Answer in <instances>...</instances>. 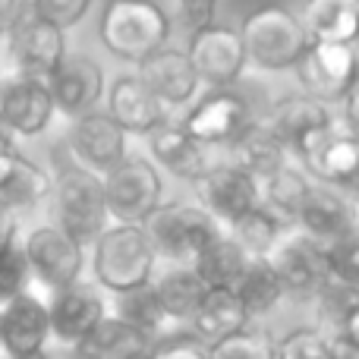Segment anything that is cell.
Wrapping results in <instances>:
<instances>
[{"mask_svg": "<svg viewBox=\"0 0 359 359\" xmlns=\"http://www.w3.org/2000/svg\"><path fill=\"white\" fill-rule=\"evenodd\" d=\"M101 44L117 60L145 63L151 54L168 48L170 16L155 0H107L98 22Z\"/></svg>", "mask_w": 359, "mask_h": 359, "instance_id": "6da1fadb", "label": "cell"}, {"mask_svg": "<svg viewBox=\"0 0 359 359\" xmlns=\"http://www.w3.org/2000/svg\"><path fill=\"white\" fill-rule=\"evenodd\" d=\"M158 255L149 236L136 224H111L92 243V274L104 290L130 293L151 284Z\"/></svg>", "mask_w": 359, "mask_h": 359, "instance_id": "7a4b0ae2", "label": "cell"}, {"mask_svg": "<svg viewBox=\"0 0 359 359\" xmlns=\"http://www.w3.org/2000/svg\"><path fill=\"white\" fill-rule=\"evenodd\" d=\"M240 41L246 50V60L268 69V73L293 69L309 48L299 19L287 6L278 4L259 6L249 13L240 25Z\"/></svg>", "mask_w": 359, "mask_h": 359, "instance_id": "3957f363", "label": "cell"}, {"mask_svg": "<svg viewBox=\"0 0 359 359\" xmlns=\"http://www.w3.org/2000/svg\"><path fill=\"white\" fill-rule=\"evenodd\" d=\"M155 255H164L174 265H192L198 252L215 236H221V224L202 208L189 202H161L142 224Z\"/></svg>", "mask_w": 359, "mask_h": 359, "instance_id": "277c9868", "label": "cell"}, {"mask_svg": "<svg viewBox=\"0 0 359 359\" xmlns=\"http://www.w3.org/2000/svg\"><path fill=\"white\" fill-rule=\"evenodd\" d=\"M54 202H57V227L73 236L79 246L95 243L111 227L101 177L79 168V164L63 170L54 180Z\"/></svg>", "mask_w": 359, "mask_h": 359, "instance_id": "5b68a950", "label": "cell"}, {"mask_svg": "<svg viewBox=\"0 0 359 359\" xmlns=\"http://www.w3.org/2000/svg\"><path fill=\"white\" fill-rule=\"evenodd\" d=\"M107 215L117 224L142 227L149 215L161 205V170L142 155H126L114 170L101 177Z\"/></svg>", "mask_w": 359, "mask_h": 359, "instance_id": "8992f818", "label": "cell"}, {"mask_svg": "<svg viewBox=\"0 0 359 359\" xmlns=\"http://www.w3.org/2000/svg\"><path fill=\"white\" fill-rule=\"evenodd\" d=\"M22 255L32 284H38L50 297L79 284V274L86 268V246H79L57 224H41L32 230L22 243Z\"/></svg>", "mask_w": 359, "mask_h": 359, "instance_id": "52a82bcc", "label": "cell"}, {"mask_svg": "<svg viewBox=\"0 0 359 359\" xmlns=\"http://www.w3.org/2000/svg\"><path fill=\"white\" fill-rule=\"evenodd\" d=\"M297 79L303 95L318 104H337L359 79V50L356 44H309L299 57Z\"/></svg>", "mask_w": 359, "mask_h": 359, "instance_id": "ba28073f", "label": "cell"}, {"mask_svg": "<svg viewBox=\"0 0 359 359\" xmlns=\"http://www.w3.org/2000/svg\"><path fill=\"white\" fill-rule=\"evenodd\" d=\"M265 262L284 287V297H316L328 284V249L303 230L280 236Z\"/></svg>", "mask_w": 359, "mask_h": 359, "instance_id": "9c48e42d", "label": "cell"}, {"mask_svg": "<svg viewBox=\"0 0 359 359\" xmlns=\"http://www.w3.org/2000/svg\"><path fill=\"white\" fill-rule=\"evenodd\" d=\"M189 57L198 82L211 88H230L246 73V50H243L240 32L221 22H208L202 29H192L189 35Z\"/></svg>", "mask_w": 359, "mask_h": 359, "instance_id": "30bf717a", "label": "cell"}, {"mask_svg": "<svg viewBox=\"0 0 359 359\" xmlns=\"http://www.w3.org/2000/svg\"><path fill=\"white\" fill-rule=\"evenodd\" d=\"M6 44H10V57L19 76L38 82H48L67 57V32L50 25L48 19L35 16L32 10L16 22Z\"/></svg>", "mask_w": 359, "mask_h": 359, "instance_id": "8fae6325", "label": "cell"}, {"mask_svg": "<svg viewBox=\"0 0 359 359\" xmlns=\"http://www.w3.org/2000/svg\"><path fill=\"white\" fill-rule=\"evenodd\" d=\"M48 341H50L48 299L38 297L32 287L0 306V350L6 353V359L44 353Z\"/></svg>", "mask_w": 359, "mask_h": 359, "instance_id": "7c38bea8", "label": "cell"}, {"mask_svg": "<svg viewBox=\"0 0 359 359\" xmlns=\"http://www.w3.org/2000/svg\"><path fill=\"white\" fill-rule=\"evenodd\" d=\"M299 158L309 174L322 180V186L341 192L359 189V139L350 136L344 126L334 123L325 133H318Z\"/></svg>", "mask_w": 359, "mask_h": 359, "instance_id": "4fadbf2b", "label": "cell"}, {"mask_svg": "<svg viewBox=\"0 0 359 359\" xmlns=\"http://www.w3.org/2000/svg\"><path fill=\"white\" fill-rule=\"evenodd\" d=\"M198 205L221 224L224 230L243 217L249 208L259 205V180L249 177L246 170L233 164H215L202 180L196 183Z\"/></svg>", "mask_w": 359, "mask_h": 359, "instance_id": "5bb4252c", "label": "cell"}, {"mask_svg": "<svg viewBox=\"0 0 359 359\" xmlns=\"http://www.w3.org/2000/svg\"><path fill=\"white\" fill-rule=\"evenodd\" d=\"M69 149H73L79 168L104 177L126 158V133L104 111H88L73 120Z\"/></svg>", "mask_w": 359, "mask_h": 359, "instance_id": "9a60e30c", "label": "cell"}, {"mask_svg": "<svg viewBox=\"0 0 359 359\" xmlns=\"http://www.w3.org/2000/svg\"><path fill=\"white\" fill-rule=\"evenodd\" d=\"M249 120H252L249 117V104L240 95L230 92V88H211L202 101H196V107L180 126L196 142L215 149V145H227Z\"/></svg>", "mask_w": 359, "mask_h": 359, "instance_id": "2e32d148", "label": "cell"}, {"mask_svg": "<svg viewBox=\"0 0 359 359\" xmlns=\"http://www.w3.org/2000/svg\"><path fill=\"white\" fill-rule=\"evenodd\" d=\"M48 92L54 101V111L67 114V117H82V114L95 111V104L104 95V69L98 67V60L86 54H67L57 73L48 79Z\"/></svg>", "mask_w": 359, "mask_h": 359, "instance_id": "e0dca14e", "label": "cell"}, {"mask_svg": "<svg viewBox=\"0 0 359 359\" xmlns=\"http://www.w3.org/2000/svg\"><path fill=\"white\" fill-rule=\"evenodd\" d=\"M359 221L356 215V205L347 192L341 189H331V186H322V183H312L309 196H306L303 208H299V230L306 236H312L316 243L322 246H331V243L344 240L347 233H353Z\"/></svg>", "mask_w": 359, "mask_h": 359, "instance_id": "ac0fdd59", "label": "cell"}, {"mask_svg": "<svg viewBox=\"0 0 359 359\" xmlns=\"http://www.w3.org/2000/svg\"><path fill=\"white\" fill-rule=\"evenodd\" d=\"M104 316H107V306L101 299V293L95 287L82 284V280L48 299L50 337L57 344H63L67 350H73Z\"/></svg>", "mask_w": 359, "mask_h": 359, "instance_id": "d6986e66", "label": "cell"}, {"mask_svg": "<svg viewBox=\"0 0 359 359\" xmlns=\"http://www.w3.org/2000/svg\"><path fill=\"white\" fill-rule=\"evenodd\" d=\"M107 117L126 133V136H151L158 126L168 123V107L151 95L139 76H120L107 92Z\"/></svg>", "mask_w": 359, "mask_h": 359, "instance_id": "ffe728a7", "label": "cell"}, {"mask_svg": "<svg viewBox=\"0 0 359 359\" xmlns=\"http://www.w3.org/2000/svg\"><path fill=\"white\" fill-rule=\"evenodd\" d=\"M54 117V101H50L48 82L38 79H16L0 86V126L19 136H38L48 130Z\"/></svg>", "mask_w": 359, "mask_h": 359, "instance_id": "44dd1931", "label": "cell"}, {"mask_svg": "<svg viewBox=\"0 0 359 359\" xmlns=\"http://www.w3.org/2000/svg\"><path fill=\"white\" fill-rule=\"evenodd\" d=\"M149 145H151V158H155L151 164L155 168H164L170 177L189 180V183H198L217 164L208 145L196 142L183 126H174V123L158 126L149 136Z\"/></svg>", "mask_w": 359, "mask_h": 359, "instance_id": "7402d4cb", "label": "cell"}, {"mask_svg": "<svg viewBox=\"0 0 359 359\" xmlns=\"http://www.w3.org/2000/svg\"><path fill=\"white\" fill-rule=\"evenodd\" d=\"M265 126L278 136V142L284 145L287 151L303 155L306 145H309L318 133L334 126V120H331V114L325 104L306 98V95H293V98H280L278 104L271 107Z\"/></svg>", "mask_w": 359, "mask_h": 359, "instance_id": "603a6c76", "label": "cell"}, {"mask_svg": "<svg viewBox=\"0 0 359 359\" xmlns=\"http://www.w3.org/2000/svg\"><path fill=\"white\" fill-rule=\"evenodd\" d=\"M139 79L151 88L158 101L164 107H177L196 98L198 92V76L192 69L186 50L177 48H161L158 54H151L145 63H139Z\"/></svg>", "mask_w": 359, "mask_h": 359, "instance_id": "cb8c5ba5", "label": "cell"}, {"mask_svg": "<svg viewBox=\"0 0 359 359\" xmlns=\"http://www.w3.org/2000/svg\"><path fill=\"white\" fill-rule=\"evenodd\" d=\"M297 19L309 44L359 41V0H306Z\"/></svg>", "mask_w": 359, "mask_h": 359, "instance_id": "d4e9b609", "label": "cell"}, {"mask_svg": "<svg viewBox=\"0 0 359 359\" xmlns=\"http://www.w3.org/2000/svg\"><path fill=\"white\" fill-rule=\"evenodd\" d=\"M155 341L145 337L142 331L130 328L126 322H120L117 316H104L73 350V359H136L149 356Z\"/></svg>", "mask_w": 359, "mask_h": 359, "instance_id": "484cf974", "label": "cell"}, {"mask_svg": "<svg viewBox=\"0 0 359 359\" xmlns=\"http://www.w3.org/2000/svg\"><path fill=\"white\" fill-rule=\"evenodd\" d=\"M227 151H230V164L246 170V174L255 177L259 183L287 164V149L265 126V120H262V123L259 120H249V123L227 142Z\"/></svg>", "mask_w": 359, "mask_h": 359, "instance_id": "4316f807", "label": "cell"}, {"mask_svg": "<svg viewBox=\"0 0 359 359\" xmlns=\"http://www.w3.org/2000/svg\"><path fill=\"white\" fill-rule=\"evenodd\" d=\"M189 328L196 341H202L205 347H215V344L249 328V316L233 290H208L198 309L192 312Z\"/></svg>", "mask_w": 359, "mask_h": 359, "instance_id": "83f0119b", "label": "cell"}, {"mask_svg": "<svg viewBox=\"0 0 359 359\" xmlns=\"http://www.w3.org/2000/svg\"><path fill=\"white\" fill-rule=\"evenodd\" d=\"M249 255L227 230H221V236L208 243L202 252L192 259V271L202 278V284L208 290H233L240 274L246 271Z\"/></svg>", "mask_w": 359, "mask_h": 359, "instance_id": "f1b7e54d", "label": "cell"}, {"mask_svg": "<svg viewBox=\"0 0 359 359\" xmlns=\"http://www.w3.org/2000/svg\"><path fill=\"white\" fill-rule=\"evenodd\" d=\"M50 192H54V180L48 177V170H41L35 161H29L19 151L0 174V205L10 215L19 208H32V205L44 202Z\"/></svg>", "mask_w": 359, "mask_h": 359, "instance_id": "f546056e", "label": "cell"}, {"mask_svg": "<svg viewBox=\"0 0 359 359\" xmlns=\"http://www.w3.org/2000/svg\"><path fill=\"white\" fill-rule=\"evenodd\" d=\"M151 287H155V297L168 322H189L192 312L198 309V303L208 293V287L192 271V265H170L161 278L151 280Z\"/></svg>", "mask_w": 359, "mask_h": 359, "instance_id": "4dcf8cb0", "label": "cell"}, {"mask_svg": "<svg viewBox=\"0 0 359 359\" xmlns=\"http://www.w3.org/2000/svg\"><path fill=\"white\" fill-rule=\"evenodd\" d=\"M309 189H312L309 177L287 161L280 170H274L271 177H265L259 183V198H265L262 205H265L274 217H280V221H297Z\"/></svg>", "mask_w": 359, "mask_h": 359, "instance_id": "1f68e13d", "label": "cell"}, {"mask_svg": "<svg viewBox=\"0 0 359 359\" xmlns=\"http://www.w3.org/2000/svg\"><path fill=\"white\" fill-rule=\"evenodd\" d=\"M233 293L243 303V309H246L249 318L268 316V312L284 299V287H280V280L274 278V271L268 268L265 259H249L246 271L240 274Z\"/></svg>", "mask_w": 359, "mask_h": 359, "instance_id": "d6a6232c", "label": "cell"}, {"mask_svg": "<svg viewBox=\"0 0 359 359\" xmlns=\"http://www.w3.org/2000/svg\"><path fill=\"white\" fill-rule=\"evenodd\" d=\"M227 233L233 236L243 249H246L249 259H265L268 249L284 236V221L274 217L271 211L259 202L255 208H249L243 217H236V221L227 227Z\"/></svg>", "mask_w": 359, "mask_h": 359, "instance_id": "836d02e7", "label": "cell"}, {"mask_svg": "<svg viewBox=\"0 0 359 359\" xmlns=\"http://www.w3.org/2000/svg\"><path fill=\"white\" fill-rule=\"evenodd\" d=\"M117 318L126 322L130 328L142 331V334L151 337V341H155V337L161 334V328L168 325V316H164V309H161V303H158L155 287L151 284L139 287V290H130V293H120Z\"/></svg>", "mask_w": 359, "mask_h": 359, "instance_id": "e575fe53", "label": "cell"}, {"mask_svg": "<svg viewBox=\"0 0 359 359\" xmlns=\"http://www.w3.org/2000/svg\"><path fill=\"white\" fill-rule=\"evenodd\" d=\"M312 299H316V306H318V318H322V325L331 328V334H337L341 325H344V318L359 306V290L328 280Z\"/></svg>", "mask_w": 359, "mask_h": 359, "instance_id": "d590c367", "label": "cell"}, {"mask_svg": "<svg viewBox=\"0 0 359 359\" xmlns=\"http://www.w3.org/2000/svg\"><path fill=\"white\" fill-rule=\"evenodd\" d=\"M325 249H328V280L359 290V230Z\"/></svg>", "mask_w": 359, "mask_h": 359, "instance_id": "8d00e7d4", "label": "cell"}, {"mask_svg": "<svg viewBox=\"0 0 359 359\" xmlns=\"http://www.w3.org/2000/svg\"><path fill=\"white\" fill-rule=\"evenodd\" d=\"M274 359H328V337L318 328H297L274 344Z\"/></svg>", "mask_w": 359, "mask_h": 359, "instance_id": "74e56055", "label": "cell"}, {"mask_svg": "<svg viewBox=\"0 0 359 359\" xmlns=\"http://www.w3.org/2000/svg\"><path fill=\"white\" fill-rule=\"evenodd\" d=\"M29 287H32V278H29V265H25L22 246L13 243L10 249L0 252V306L10 303L19 293H25Z\"/></svg>", "mask_w": 359, "mask_h": 359, "instance_id": "f35d334b", "label": "cell"}, {"mask_svg": "<svg viewBox=\"0 0 359 359\" xmlns=\"http://www.w3.org/2000/svg\"><path fill=\"white\" fill-rule=\"evenodd\" d=\"M88 6H92V0H29V10L35 13V16L48 19L50 25H57V29H63V32H67L69 25L82 22Z\"/></svg>", "mask_w": 359, "mask_h": 359, "instance_id": "ab89813d", "label": "cell"}, {"mask_svg": "<svg viewBox=\"0 0 359 359\" xmlns=\"http://www.w3.org/2000/svg\"><path fill=\"white\" fill-rule=\"evenodd\" d=\"M149 359H211V350L202 341H196L192 334H180L155 344Z\"/></svg>", "mask_w": 359, "mask_h": 359, "instance_id": "60d3db41", "label": "cell"}, {"mask_svg": "<svg viewBox=\"0 0 359 359\" xmlns=\"http://www.w3.org/2000/svg\"><path fill=\"white\" fill-rule=\"evenodd\" d=\"M180 13H183V22L192 29H202V25L215 22V6L217 0H177Z\"/></svg>", "mask_w": 359, "mask_h": 359, "instance_id": "b9f144b4", "label": "cell"}, {"mask_svg": "<svg viewBox=\"0 0 359 359\" xmlns=\"http://www.w3.org/2000/svg\"><path fill=\"white\" fill-rule=\"evenodd\" d=\"M25 13H29V0H0V41L10 38V32Z\"/></svg>", "mask_w": 359, "mask_h": 359, "instance_id": "7bdbcfd3", "label": "cell"}, {"mask_svg": "<svg viewBox=\"0 0 359 359\" xmlns=\"http://www.w3.org/2000/svg\"><path fill=\"white\" fill-rule=\"evenodd\" d=\"M341 104H344V130H347L350 136L359 139V79H356V86L350 88L347 98H344Z\"/></svg>", "mask_w": 359, "mask_h": 359, "instance_id": "ee69618b", "label": "cell"}, {"mask_svg": "<svg viewBox=\"0 0 359 359\" xmlns=\"http://www.w3.org/2000/svg\"><path fill=\"white\" fill-rule=\"evenodd\" d=\"M328 359H359V347L350 344L347 337L331 334L328 337Z\"/></svg>", "mask_w": 359, "mask_h": 359, "instance_id": "f6af8a7d", "label": "cell"}, {"mask_svg": "<svg viewBox=\"0 0 359 359\" xmlns=\"http://www.w3.org/2000/svg\"><path fill=\"white\" fill-rule=\"evenodd\" d=\"M13 243H16V217H13L10 211L0 205V252H4V249H10Z\"/></svg>", "mask_w": 359, "mask_h": 359, "instance_id": "bcb514c9", "label": "cell"}, {"mask_svg": "<svg viewBox=\"0 0 359 359\" xmlns=\"http://www.w3.org/2000/svg\"><path fill=\"white\" fill-rule=\"evenodd\" d=\"M337 334L347 337L350 344H356V347H359V306L350 312L347 318H344V325H341V331H337Z\"/></svg>", "mask_w": 359, "mask_h": 359, "instance_id": "7dc6e473", "label": "cell"}, {"mask_svg": "<svg viewBox=\"0 0 359 359\" xmlns=\"http://www.w3.org/2000/svg\"><path fill=\"white\" fill-rule=\"evenodd\" d=\"M13 158H16V149H13V142L4 136V133H0V174L6 170V164H10Z\"/></svg>", "mask_w": 359, "mask_h": 359, "instance_id": "c3c4849f", "label": "cell"}, {"mask_svg": "<svg viewBox=\"0 0 359 359\" xmlns=\"http://www.w3.org/2000/svg\"><path fill=\"white\" fill-rule=\"evenodd\" d=\"M22 359H48L44 353H35V356H22Z\"/></svg>", "mask_w": 359, "mask_h": 359, "instance_id": "681fc988", "label": "cell"}, {"mask_svg": "<svg viewBox=\"0 0 359 359\" xmlns=\"http://www.w3.org/2000/svg\"><path fill=\"white\" fill-rule=\"evenodd\" d=\"M136 359H149V356H136Z\"/></svg>", "mask_w": 359, "mask_h": 359, "instance_id": "f907efd6", "label": "cell"}, {"mask_svg": "<svg viewBox=\"0 0 359 359\" xmlns=\"http://www.w3.org/2000/svg\"><path fill=\"white\" fill-rule=\"evenodd\" d=\"M0 86H4V82H0Z\"/></svg>", "mask_w": 359, "mask_h": 359, "instance_id": "816d5d0a", "label": "cell"}]
</instances>
